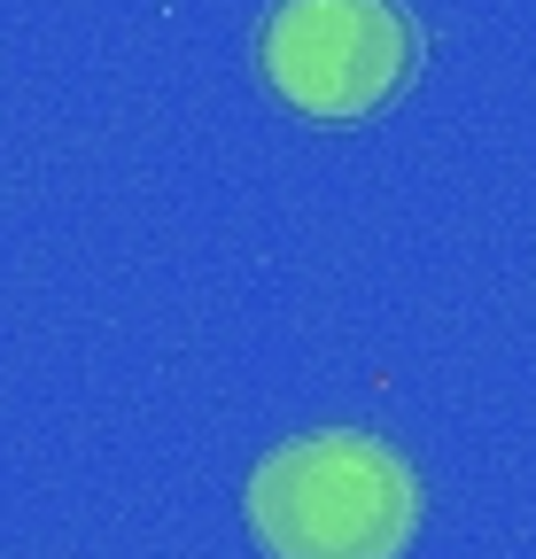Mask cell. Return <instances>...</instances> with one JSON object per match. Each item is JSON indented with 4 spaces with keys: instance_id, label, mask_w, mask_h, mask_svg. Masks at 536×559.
<instances>
[{
    "instance_id": "obj_2",
    "label": "cell",
    "mask_w": 536,
    "mask_h": 559,
    "mask_svg": "<svg viewBox=\"0 0 536 559\" xmlns=\"http://www.w3.org/2000/svg\"><path fill=\"white\" fill-rule=\"evenodd\" d=\"M420 24L405 0H273L257 24V70L296 117L358 124L405 94Z\"/></svg>"
},
{
    "instance_id": "obj_1",
    "label": "cell",
    "mask_w": 536,
    "mask_h": 559,
    "mask_svg": "<svg viewBox=\"0 0 536 559\" xmlns=\"http://www.w3.org/2000/svg\"><path fill=\"white\" fill-rule=\"evenodd\" d=\"M241 513L273 559H396L420 528V481L366 428H311L249 466Z\"/></svg>"
}]
</instances>
